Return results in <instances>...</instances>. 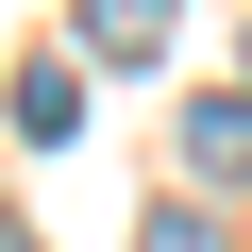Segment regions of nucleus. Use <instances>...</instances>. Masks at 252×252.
<instances>
[{"instance_id":"f257e3e1","label":"nucleus","mask_w":252,"mask_h":252,"mask_svg":"<svg viewBox=\"0 0 252 252\" xmlns=\"http://www.w3.org/2000/svg\"><path fill=\"white\" fill-rule=\"evenodd\" d=\"M185 168L202 185H252V84H202L185 101Z\"/></svg>"},{"instance_id":"f03ea898","label":"nucleus","mask_w":252,"mask_h":252,"mask_svg":"<svg viewBox=\"0 0 252 252\" xmlns=\"http://www.w3.org/2000/svg\"><path fill=\"white\" fill-rule=\"evenodd\" d=\"M168 17H185V0H84V51H101V67H152Z\"/></svg>"},{"instance_id":"7ed1b4c3","label":"nucleus","mask_w":252,"mask_h":252,"mask_svg":"<svg viewBox=\"0 0 252 252\" xmlns=\"http://www.w3.org/2000/svg\"><path fill=\"white\" fill-rule=\"evenodd\" d=\"M17 135H34V152L84 135V67H17Z\"/></svg>"},{"instance_id":"20e7f679","label":"nucleus","mask_w":252,"mask_h":252,"mask_svg":"<svg viewBox=\"0 0 252 252\" xmlns=\"http://www.w3.org/2000/svg\"><path fill=\"white\" fill-rule=\"evenodd\" d=\"M135 252H219V219H185V202H152V235Z\"/></svg>"}]
</instances>
